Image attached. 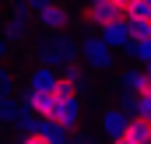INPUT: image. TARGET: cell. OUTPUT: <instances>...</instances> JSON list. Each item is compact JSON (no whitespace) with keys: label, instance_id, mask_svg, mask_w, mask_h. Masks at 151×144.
Wrapping results in <instances>:
<instances>
[{"label":"cell","instance_id":"obj_22","mask_svg":"<svg viewBox=\"0 0 151 144\" xmlns=\"http://www.w3.org/2000/svg\"><path fill=\"white\" fill-rule=\"evenodd\" d=\"M18 144H49V141H46L42 134H21V137H18Z\"/></svg>","mask_w":151,"mask_h":144},{"label":"cell","instance_id":"obj_9","mask_svg":"<svg viewBox=\"0 0 151 144\" xmlns=\"http://www.w3.org/2000/svg\"><path fill=\"white\" fill-rule=\"evenodd\" d=\"M56 81H60V71L46 67V63H39L35 71L28 74V88H35V91H56Z\"/></svg>","mask_w":151,"mask_h":144},{"label":"cell","instance_id":"obj_16","mask_svg":"<svg viewBox=\"0 0 151 144\" xmlns=\"http://www.w3.org/2000/svg\"><path fill=\"white\" fill-rule=\"evenodd\" d=\"M4 39L7 42H21V39H28V18H11L7 25H4Z\"/></svg>","mask_w":151,"mask_h":144},{"label":"cell","instance_id":"obj_23","mask_svg":"<svg viewBox=\"0 0 151 144\" xmlns=\"http://www.w3.org/2000/svg\"><path fill=\"white\" fill-rule=\"evenodd\" d=\"M70 144H99L91 134H77V137H70Z\"/></svg>","mask_w":151,"mask_h":144},{"label":"cell","instance_id":"obj_5","mask_svg":"<svg viewBox=\"0 0 151 144\" xmlns=\"http://www.w3.org/2000/svg\"><path fill=\"white\" fill-rule=\"evenodd\" d=\"M151 88V74L144 67H130V71H123L116 77V91L119 95H144Z\"/></svg>","mask_w":151,"mask_h":144},{"label":"cell","instance_id":"obj_12","mask_svg":"<svg viewBox=\"0 0 151 144\" xmlns=\"http://www.w3.org/2000/svg\"><path fill=\"white\" fill-rule=\"evenodd\" d=\"M39 134H42L49 144H70V134H74V130H67V127H60L56 120L42 116V120H39Z\"/></svg>","mask_w":151,"mask_h":144},{"label":"cell","instance_id":"obj_3","mask_svg":"<svg viewBox=\"0 0 151 144\" xmlns=\"http://www.w3.org/2000/svg\"><path fill=\"white\" fill-rule=\"evenodd\" d=\"M49 120H56V123L67 127V130H77V127H81V99H77V91H70V95H56Z\"/></svg>","mask_w":151,"mask_h":144},{"label":"cell","instance_id":"obj_21","mask_svg":"<svg viewBox=\"0 0 151 144\" xmlns=\"http://www.w3.org/2000/svg\"><path fill=\"white\" fill-rule=\"evenodd\" d=\"M119 109H123L127 116H137V95H123V99H119Z\"/></svg>","mask_w":151,"mask_h":144},{"label":"cell","instance_id":"obj_7","mask_svg":"<svg viewBox=\"0 0 151 144\" xmlns=\"http://www.w3.org/2000/svg\"><path fill=\"white\" fill-rule=\"evenodd\" d=\"M35 18H39V28H46V32H63V28L70 25V11H67V4H56V0L46 4Z\"/></svg>","mask_w":151,"mask_h":144},{"label":"cell","instance_id":"obj_11","mask_svg":"<svg viewBox=\"0 0 151 144\" xmlns=\"http://www.w3.org/2000/svg\"><path fill=\"white\" fill-rule=\"evenodd\" d=\"M21 102L32 109V112H39V116H49L53 112V102H56V91H35V88H28Z\"/></svg>","mask_w":151,"mask_h":144},{"label":"cell","instance_id":"obj_6","mask_svg":"<svg viewBox=\"0 0 151 144\" xmlns=\"http://www.w3.org/2000/svg\"><path fill=\"white\" fill-rule=\"evenodd\" d=\"M99 35L106 39L116 53H127V46L134 42V32H130V21H127V18H116V21H109V25H102Z\"/></svg>","mask_w":151,"mask_h":144},{"label":"cell","instance_id":"obj_28","mask_svg":"<svg viewBox=\"0 0 151 144\" xmlns=\"http://www.w3.org/2000/svg\"><path fill=\"white\" fill-rule=\"evenodd\" d=\"M144 71H148V74H151V63H148V67H144Z\"/></svg>","mask_w":151,"mask_h":144},{"label":"cell","instance_id":"obj_13","mask_svg":"<svg viewBox=\"0 0 151 144\" xmlns=\"http://www.w3.org/2000/svg\"><path fill=\"white\" fill-rule=\"evenodd\" d=\"M123 137H130L134 144H151V120H144V116H134Z\"/></svg>","mask_w":151,"mask_h":144},{"label":"cell","instance_id":"obj_18","mask_svg":"<svg viewBox=\"0 0 151 144\" xmlns=\"http://www.w3.org/2000/svg\"><path fill=\"white\" fill-rule=\"evenodd\" d=\"M0 95H14V71L0 60Z\"/></svg>","mask_w":151,"mask_h":144},{"label":"cell","instance_id":"obj_31","mask_svg":"<svg viewBox=\"0 0 151 144\" xmlns=\"http://www.w3.org/2000/svg\"><path fill=\"white\" fill-rule=\"evenodd\" d=\"M148 4H151V0H148Z\"/></svg>","mask_w":151,"mask_h":144},{"label":"cell","instance_id":"obj_24","mask_svg":"<svg viewBox=\"0 0 151 144\" xmlns=\"http://www.w3.org/2000/svg\"><path fill=\"white\" fill-rule=\"evenodd\" d=\"M25 4H28V7H32V14H39V11H42V7H46V4H53V0H25Z\"/></svg>","mask_w":151,"mask_h":144},{"label":"cell","instance_id":"obj_30","mask_svg":"<svg viewBox=\"0 0 151 144\" xmlns=\"http://www.w3.org/2000/svg\"><path fill=\"white\" fill-rule=\"evenodd\" d=\"M0 144H4V141H0Z\"/></svg>","mask_w":151,"mask_h":144},{"label":"cell","instance_id":"obj_29","mask_svg":"<svg viewBox=\"0 0 151 144\" xmlns=\"http://www.w3.org/2000/svg\"><path fill=\"white\" fill-rule=\"evenodd\" d=\"M4 144H18V141H4Z\"/></svg>","mask_w":151,"mask_h":144},{"label":"cell","instance_id":"obj_10","mask_svg":"<svg viewBox=\"0 0 151 144\" xmlns=\"http://www.w3.org/2000/svg\"><path fill=\"white\" fill-rule=\"evenodd\" d=\"M25 102H18L14 95H0V127H18V120L25 116Z\"/></svg>","mask_w":151,"mask_h":144},{"label":"cell","instance_id":"obj_1","mask_svg":"<svg viewBox=\"0 0 151 144\" xmlns=\"http://www.w3.org/2000/svg\"><path fill=\"white\" fill-rule=\"evenodd\" d=\"M35 56H39V63L60 71V67L81 60V42H74V39L67 35V28H63V32H49V35L35 46Z\"/></svg>","mask_w":151,"mask_h":144},{"label":"cell","instance_id":"obj_2","mask_svg":"<svg viewBox=\"0 0 151 144\" xmlns=\"http://www.w3.org/2000/svg\"><path fill=\"white\" fill-rule=\"evenodd\" d=\"M113 60H116V49L99 35V32H91V28H88V35L81 39V63H84L88 71L102 74V71H109V67H113Z\"/></svg>","mask_w":151,"mask_h":144},{"label":"cell","instance_id":"obj_8","mask_svg":"<svg viewBox=\"0 0 151 144\" xmlns=\"http://www.w3.org/2000/svg\"><path fill=\"white\" fill-rule=\"evenodd\" d=\"M130 120H134V116H127L123 109H106V112H102V134H106L109 141L123 137L127 127H130Z\"/></svg>","mask_w":151,"mask_h":144},{"label":"cell","instance_id":"obj_20","mask_svg":"<svg viewBox=\"0 0 151 144\" xmlns=\"http://www.w3.org/2000/svg\"><path fill=\"white\" fill-rule=\"evenodd\" d=\"M137 116L151 120V88L144 91V95H137Z\"/></svg>","mask_w":151,"mask_h":144},{"label":"cell","instance_id":"obj_4","mask_svg":"<svg viewBox=\"0 0 151 144\" xmlns=\"http://www.w3.org/2000/svg\"><path fill=\"white\" fill-rule=\"evenodd\" d=\"M127 11L116 4V0H88V14H84V25L88 28H102L116 18H123Z\"/></svg>","mask_w":151,"mask_h":144},{"label":"cell","instance_id":"obj_25","mask_svg":"<svg viewBox=\"0 0 151 144\" xmlns=\"http://www.w3.org/2000/svg\"><path fill=\"white\" fill-rule=\"evenodd\" d=\"M7 49H11V42H7V39L0 35V60H4V56H7Z\"/></svg>","mask_w":151,"mask_h":144},{"label":"cell","instance_id":"obj_19","mask_svg":"<svg viewBox=\"0 0 151 144\" xmlns=\"http://www.w3.org/2000/svg\"><path fill=\"white\" fill-rule=\"evenodd\" d=\"M130 32H134V39H148L151 35V18H148V21H144V18L130 21Z\"/></svg>","mask_w":151,"mask_h":144},{"label":"cell","instance_id":"obj_14","mask_svg":"<svg viewBox=\"0 0 151 144\" xmlns=\"http://www.w3.org/2000/svg\"><path fill=\"white\" fill-rule=\"evenodd\" d=\"M60 77H63V81H67V84H70L74 91H81V88H84V81H88V67L74 60V63H67V67H60Z\"/></svg>","mask_w":151,"mask_h":144},{"label":"cell","instance_id":"obj_26","mask_svg":"<svg viewBox=\"0 0 151 144\" xmlns=\"http://www.w3.org/2000/svg\"><path fill=\"white\" fill-rule=\"evenodd\" d=\"M109 144H134L130 137H116V141H109Z\"/></svg>","mask_w":151,"mask_h":144},{"label":"cell","instance_id":"obj_15","mask_svg":"<svg viewBox=\"0 0 151 144\" xmlns=\"http://www.w3.org/2000/svg\"><path fill=\"white\" fill-rule=\"evenodd\" d=\"M127 56L137 60L141 67H148V63H151V35L148 39H134V42L127 46Z\"/></svg>","mask_w":151,"mask_h":144},{"label":"cell","instance_id":"obj_17","mask_svg":"<svg viewBox=\"0 0 151 144\" xmlns=\"http://www.w3.org/2000/svg\"><path fill=\"white\" fill-rule=\"evenodd\" d=\"M137 18H144V21L151 18V4L148 0H134V4L127 7V21H137Z\"/></svg>","mask_w":151,"mask_h":144},{"label":"cell","instance_id":"obj_27","mask_svg":"<svg viewBox=\"0 0 151 144\" xmlns=\"http://www.w3.org/2000/svg\"><path fill=\"white\" fill-rule=\"evenodd\" d=\"M116 4H119V7H123V11H127V7H130V4H134V0H116ZM123 18H127V14H123Z\"/></svg>","mask_w":151,"mask_h":144}]
</instances>
